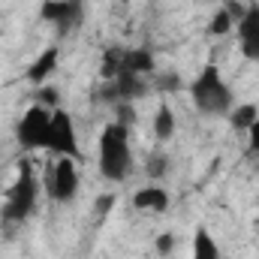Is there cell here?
I'll return each instance as SVG.
<instances>
[{
	"instance_id": "7c38bea8",
	"label": "cell",
	"mask_w": 259,
	"mask_h": 259,
	"mask_svg": "<svg viewBox=\"0 0 259 259\" xmlns=\"http://www.w3.org/2000/svg\"><path fill=\"white\" fill-rule=\"evenodd\" d=\"M154 139L157 142H169L172 136H175V130H178V121H175V115H172V109L163 103L160 109H157V115H154Z\"/></svg>"
},
{
	"instance_id": "5bb4252c",
	"label": "cell",
	"mask_w": 259,
	"mask_h": 259,
	"mask_svg": "<svg viewBox=\"0 0 259 259\" xmlns=\"http://www.w3.org/2000/svg\"><path fill=\"white\" fill-rule=\"evenodd\" d=\"M259 118V109L253 103H244V106H235L232 112H229V124L235 130H241V133H247V130L253 127V121Z\"/></svg>"
},
{
	"instance_id": "ac0fdd59",
	"label": "cell",
	"mask_w": 259,
	"mask_h": 259,
	"mask_svg": "<svg viewBox=\"0 0 259 259\" xmlns=\"http://www.w3.org/2000/svg\"><path fill=\"white\" fill-rule=\"evenodd\" d=\"M154 250H157V256H169V253L175 250V232L157 235V238H154Z\"/></svg>"
},
{
	"instance_id": "30bf717a",
	"label": "cell",
	"mask_w": 259,
	"mask_h": 259,
	"mask_svg": "<svg viewBox=\"0 0 259 259\" xmlns=\"http://www.w3.org/2000/svg\"><path fill=\"white\" fill-rule=\"evenodd\" d=\"M58 49L52 46V49H46L33 64H30V69H27V81H33V84H42L46 78H52V72L58 69Z\"/></svg>"
},
{
	"instance_id": "e0dca14e",
	"label": "cell",
	"mask_w": 259,
	"mask_h": 259,
	"mask_svg": "<svg viewBox=\"0 0 259 259\" xmlns=\"http://www.w3.org/2000/svg\"><path fill=\"white\" fill-rule=\"evenodd\" d=\"M166 169H169V157H166L163 151H154V154L145 160V172H148V178H163Z\"/></svg>"
},
{
	"instance_id": "7a4b0ae2",
	"label": "cell",
	"mask_w": 259,
	"mask_h": 259,
	"mask_svg": "<svg viewBox=\"0 0 259 259\" xmlns=\"http://www.w3.org/2000/svg\"><path fill=\"white\" fill-rule=\"evenodd\" d=\"M36 202H39V181H36V175H33V163H30V160H21V163H18V178H15L12 187L6 190L3 208H0L3 232L9 235V226L24 223V220L36 211Z\"/></svg>"
},
{
	"instance_id": "277c9868",
	"label": "cell",
	"mask_w": 259,
	"mask_h": 259,
	"mask_svg": "<svg viewBox=\"0 0 259 259\" xmlns=\"http://www.w3.org/2000/svg\"><path fill=\"white\" fill-rule=\"evenodd\" d=\"M42 187H46V196L52 202H69L72 196L78 193V169H75V160L72 157L52 160L49 169H46Z\"/></svg>"
},
{
	"instance_id": "d6986e66",
	"label": "cell",
	"mask_w": 259,
	"mask_h": 259,
	"mask_svg": "<svg viewBox=\"0 0 259 259\" xmlns=\"http://www.w3.org/2000/svg\"><path fill=\"white\" fill-rule=\"evenodd\" d=\"M36 103L55 112V109H58V103H61V94H58L55 88H39V94H36Z\"/></svg>"
},
{
	"instance_id": "5b68a950",
	"label": "cell",
	"mask_w": 259,
	"mask_h": 259,
	"mask_svg": "<svg viewBox=\"0 0 259 259\" xmlns=\"http://www.w3.org/2000/svg\"><path fill=\"white\" fill-rule=\"evenodd\" d=\"M46 151H52L55 157H72L78 160V136H75V124L72 115L66 109H55L52 121H49V136H46Z\"/></svg>"
},
{
	"instance_id": "9a60e30c",
	"label": "cell",
	"mask_w": 259,
	"mask_h": 259,
	"mask_svg": "<svg viewBox=\"0 0 259 259\" xmlns=\"http://www.w3.org/2000/svg\"><path fill=\"white\" fill-rule=\"evenodd\" d=\"M121 61H124V49H106V52H103V64H100V75H103L106 81L118 78Z\"/></svg>"
},
{
	"instance_id": "6da1fadb",
	"label": "cell",
	"mask_w": 259,
	"mask_h": 259,
	"mask_svg": "<svg viewBox=\"0 0 259 259\" xmlns=\"http://www.w3.org/2000/svg\"><path fill=\"white\" fill-rule=\"evenodd\" d=\"M190 100H193L196 112L205 118H229V112L235 109V97L232 88L223 81L220 69L214 64L202 66V72L190 84Z\"/></svg>"
},
{
	"instance_id": "2e32d148",
	"label": "cell",
	"mask_w": 259,
	"mask_h": 259,
	"mask_svg": "<svg viewBox=\"0 0 259 259\" xmlns=\"http://www.w3.org/2000/svg\"><path fill=\"white\" fill-rule=\"evenodd\" d=\"M232 24H235V18H232L229 9L223 6V9L214 12V18H211V24H208V33H211V36H226V33L232 30Z\"/></svg>"
},
{
	"instance_id": "603a6c76",
	"label": "cell",
	"mask_w": 259,
	"mask_h": 259,
	"mask_svg": "<svg viewBox=\"0 0 259 259\" xmlns=\"http://www.w3.org/2000/svg\"><path fill=\"white\" fill-rule=\"evenodd\" d=\"M121 3H130V0H121Z\"/></svg>"
},
{
	"instance_id": "ffe728a7",
	"label": "cell",
	"mask_w": 259,
	"mask_h": 259,
	"mask_svg": "<svg viewBox=\"0 0 259 259\" xmlns=\"http://www.w3.org/2000/svg\"><path fill=\"white\" fill-rule=\"evenodd\" d=\"M115 208V193H103L97 196V202H94V211H97V217H106L109 211Z\"/></svg>"
},
{
	"instance_id": "8992f818",
	"label": "cell",
	"mask_w": 259,
	"mask_h": 259,
	"mask_svg": "<svg viewBox=\"0 0 259 259\" xmlns=\"http://www.w3.org/2000/svg\"><path fill=\"white\" fill-rule=\"evenodd\" d=\"M49 121H52V109H46V106H39V103L30 106V109L21 115L18 127H15V139H18L21 151H39V148H46Z\"/></svg>"
},
{
	"instance_id": "8fae6325",
	"label": "cell",
	"mask_w": 259,
	"mask_h": 259,
	"mask_svg": "<svg viewBox=\"0 0 259 259\" xmlns=\"http://www.w3.org/2000/svg\"><path fill=\"white\" fill-rule=\"evenodd\" d=\"M121 72H133V75H148V72H154V55H151L148 49H130V52H124Z\"/></svg>"
},
{
	"instance_id": "4fadbf2b",
	"label": "cell",
	"mask_w": 259,
	"mask_h": 259,
	"mask_svg": "<svg viewBox=\"0 0 259 259\" xmlns=\"http://www.w3.org/2000/svg\"><path fill=\"white\" fill-rule=\"evenodd\" d=\"M193 259H220V247L208 229H196L193 235Z\"/></svg>"
},
{
	"instance_id": "7402d4cb",
	"label": "cell",
	"mask_w": 259,
	"mask_h": 259,
	"mask_svg": "<svg viewBox=\"0 0 259 259\" xmlns=\"http://www.w3.org/2000/svg\"><path fill=\"white\" fill-rule=\"evenodd\" d=\"M247 133H250V148H253V151H259V118L253 121V127L247 130Z\"/></svg>"
},
{
	"instance_id": "44dd1931",
	"label": "cell",
	"mask_w": 259,
	"mask_h": 259,
	"mask_svg": "<svg viewBox=\"0 0 259 259\" xmlns=\"http://www.w3.org/2000/svg\"><path fill=\"white\" fill-rule=\"evenodd\" d=\"M157 88H163V91H178V88H181V75H163V78L157 81Z\"/></svg>"
},
{
	"instance_id": "ba28073f",
	"label": "cell",
	"mask_w": 259,
	"mask_h": 259,
	"mask_svg": "<svg viewBox=\"0 0 259 259\" xmlns=\"http://www.w3.org/2000/svg\"><path fill=\"white\" fill-rule=\"evenodd\" d=\"M238 46L247 61H259V6H247L238 18Z\"/></svg>"
},
{
	"instance_id": "9c48e42d",
	"label": "cell",
	"mask_w": 259,
	"mask_h": 259,
	"mask_svg": "<svg viewBox=\"0 0 259 259\" xmlns=\"http://www.w3.org/2000/svg\"><path fill=\"white\" fill-rule=\"evenodd\" d=\"M133 208L136 211H154V214H163L169 211V193L157 184H148L142 190L133 193Z\"/></svg>"
},
{
	"instance_id": "3957f363",
	"label": "cell",
	"mask_w": 259,
	"mask_h": 259,
	"mask_svg": "<svg viewBox=\"0 0 259 259\" xmlns=\"http://www.w3.org/2000/svg\"><path fill=\"white\" fill-rule=\"evenodd\" d=\"M97 166L106 181H124L133 169V154H130V127L127 124H109L100 133V148H97Z\"/></svg>"
},
{
	"instance_id": "52a82bcc",
	"label": "cell",
	"mask_w": 259,
	"mask_h": 259,
	"mask_svg": "<svg viewBox=\"0 0 259 259\" xmlns=\"http://www.w3.org/2000/svg\"><path fill=\"white\" fill-rule=\"evenodd\" d=\"M39 15L52 21L61 33H66L81 21V0H42Z\"/></svg>"
}]
</instances>
